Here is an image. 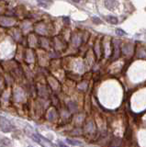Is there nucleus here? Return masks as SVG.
Listing matches in <instances>:
<instances>
[{"mask_svg":"<svg viewBox=\"0 0 146 147\" xmlns=\"http://www.w3.org/2000/svg\"><path fill=\"white\" fill-rule=\"evenodd\" d=\"M0 129L5 132H11L14 129V126L11 124V122L6 118H0Z\"/></svg>","mask_w":146,"mask_h":147,"instance_id":"1","label":"nucleus"},{"mask_svg":"<svg viewBox=\"0 0 146 147\" xmlns=\"http://www.w3.org/2000/svg\"><path fill=\"white\" fill-rule=\"evenodd\" d=\"M105 6L109 9H113L115 7L118 6V2L116 0H105Z\"/></svg>","mask_w":146,"mask_h":147,"instance_id":"2","label":"nucleus"},{"mask_svg":"<svg viewBox=\"0 0 146 147\" xmlns=\"http://www.w3.org/2000/svg\"><path fill=\"white\" fill-rule=\"evenodd\" d=\"M52 4H53L52 0H38V5L41 8H48Z\"/></svg>","mask_w":146,"mask_h":147,"instance_id":"3","label":"nucleus"},{"mask_svg":"<svg viewBox=\"0 0 146 147\" xmlns=\"http://www.w3.org/2000/svg\"><path fill=\"white\" fill-rule=\"evenodd\" d=\"M66 143L71 145H74V146H79V145L82 144L81 142L75 141V140H73V139H66Z\"/></svg>","mask_w":146,"mask_h":147,"instance_id":"4","label":"nucleus"},{"mask_svg":"<svg viewBox=\"0 0 146 147\" xmlns=\"http://www.w3.org/2000/svg\"><path fill=\"white\" fill-rule=\"evenodd\" d=\"M107 20L110 24H114V25H115V24H117L118 21H119L117 17H114V16H107Z\"/></svg>","mask_w":146,"mask_h":147,"instance_id":"5","label":"nucleus"},{"mask_svg":"<svg viewBox=\"0 0 146 147\" xmlns=\"http://www.w3.org/2000/svg\"><path fill=\"white\" fill-rule=\"evenodd\" d=\"M116 34H117V35H119V36H123V35H125L126 33H125V31L123 30V29H116Z\"/></svg>","mask_w":146,"mask_h":147,"instance_id":"6","label":"nucleus"},{"mask_svg":"<svg viewBox=\"0 0 146 147\" xmlns=\"http://www.w3.org/2000/svg\"><path fill=\"white\" fill-rule=\"evenodd\" d=\"M92 20H93V22H95V23H97V24H100L101 23V20L98 19V17H92Z\"/></svg>","mask_w":146,"mask_h":147,"instance_id":"7","label":"nucleus"},{"mask_svg":"<svg viewBox=\"0 0 146 147\" xmlns=\"http://www.w3.org/2000/svg\"><path fill=\"white\" fill-rule=\"evenodd\" d=\"M59 146H60V147H68V146H66V145L64 144V143H59Z\"/></svg>","mask_w":146,"mask_h":147,"instance_id":"8","label":"nucleus"},{"mask_svg":"<svg viewBox=\"0 0 146 147\" xmlns=\"http://www.w3.org/2000/svg\"><path fill=\"white\" fill-rule=\"evenodd\" d=\"M73 2H75V3H78L80 1V0H72Z\"/></svg>","mask_w":146,"mask_h":147,"instance_id":"9","label":"nucleus"},{"mask_svg":"<svg viewBox=\"0 0 146 147\" xmlns=\"http://www.w3.org/2000/svg\"><path fill=\"white\" fill-rule=\"evenodd\" d=\"M28 147H32V146H28Z\"/></svg>","mask_w":146,"mask_h":147,"instance_id":"10","label":"nucleus"}]
</instances>
